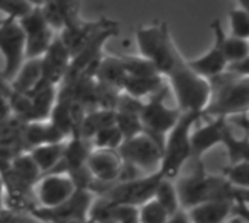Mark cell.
<instances>
[{
	"mask_svg": "<svg viewBox=\"0 0 249 223\" xmlns=\"http://www.w3.org/2000/svg\"><path fill=\"white\" fill-rule=\"evenodd\" d=\"M182 210H190L207 202L236 203L238 190L229 184L223 175H210L198 162L197 171L190 175L178 177L175 181Z\"/></svg>",
	"mask_w": 249,
	"mask_h": 223,
	"instance_id": "6da1fadb",
	"label": "cell"
},
{
	"mask_svg": "<svg viewBox=\"0 0 249 223\" xmlns=\"http://www.w3.org/2000/svg\"><path fill=\"white\" fill-rule=\"evenodd\" d=\"M166 77L182 114H204L212 99V85L207 79L198 76L182 57Z\"/></svg>",
	"mask_w": 249,
	"mask_h": 223,
	"instance_id": "7a4b0ae2",
	"label": "cell"
},
{
	"mask_svg": "<svg viewBox=\"0 0 249 223\" xmlns=\"http://www.w3.org/2000/svg\"><path fill=\"white\" fill-rule=\"evenodd\" d=\"M212 99L203 117H223L249 114V79H239L229 72L210 80Z\"/></svg>",
	"mask_w": 249,
	"mask_h": 223,
	"instance_id": "3957f363",
	"label": "cell"
},
{
	"mask_svg": "<svg viewBox=\"0 0 249 223\" xmlns=\"http://www.w3.org/2000/svg\"><path fill=\"white\" fill-rule=\"evenodd\" d=\"M136 42L140 57L152 61L158 73L163 77L172 72L181 58L165 22L140 26L136 31Z\"/></svg>",
	"mask_w": 249,
	"mask_h": 223,
	"instance_id": "277c9868",
	"label": "cell"
},
{
	"mask_svg": "<svg viewBox=\"0 0 249 223\" xmlns=\"http://www.w3.org/2000/svg\"><path fill=\"white\" fill-rule=\"evenodd\" d=\"M201 117L203 114H193V112L182 114L177 126L165 137L162 162L159 169L160 175L165 180L175 181L179 177L184 164L193 158L191 133L194 126Z\"/></svg>",
	"mask_w": 249,
	"mask_h": 223,
	"instance_id": "5b68a950",
	"label": "cell"
},
{
	"mask_svg": "<svg viewBox=\"0 0 249 223\" xmlns=\"http://www.w3.org/2000/svg\"><path fill=\"white\" fill-rule=\"evenodd\" d=\"M166 91H168V86L162 89L159 93L144 101L142 112H140V120H142L144 133H147L149 136H152L162 145L168 133L177 126V123L179 121L182 115L178 107L172 108L166 105L165 102Z\"/></svg>",
	"mask_w": 249,
	"mask_h": 223,
	"instance_id": "8992f818",
	"label": "cell"
},
{
	"mask_svg": "<svg viewBox=\"0 0 249 223\" xmlns=\"http://www.w3.org/2000/svg\"><path fill=\"white\" fill-rule=\"evenodd\" d=\"M163 145L149 136L147 133H140L128 140H124L118 153L124 164H128L144 172V175L156 174L160 169Z\"/></svg>",
	"mask_w": 249,
	"mask_h": 223,
	"instance_id": "52a82bcc",
	"label": "cell"
},
{
	"mask_svg": "<svg viewBox=\"0 0 249 223\" xmlns=\"http://www.w3.org/2000/svg\"><path fill=\"white\" fill-rule=\"evenodd\" d=\"M0 53L4 60L0 77L10 83L25 61V34L19 20H0Z\"/></svg>",
	"mask_w": 249,
	"mask_h": 223,
	"instance_id": "ba28073f",
	"label": "cell"
},
{
	"mask_svg": "<svg viewBox=\"0 0 249 223\" xmlns=\"http://www.w3.org/2000/svg\"><path fill=\"white\" fill-rule=\"evenodd\" d=\"M162 178L163 177L160 175V172L142 175L131 181L112 184L108 190H105L99 196L109 199L115 204L140 207L142 204L147 203L155 197L156 188L162 181Z\"/></svg>",
	"mask_w": 249,
	"mask_h": 223,
	"instance_id": "9c48e42d",
	"label": "cell"
},
{
	"mask_svg": "<svg viewBox=\"0 0 249 223\" xmlns=\"http://www.w3.org/2000/svg\"><path fill=\"white\" fill-rule=\"evenodd\" d=\"M95 194L89 190H77L67 202L55 209L35 207L29 215L41 223L86 222Z\"/></svg>",
	"mask_w": 249,
	"mask_h": 223,
	"instance_id": "30bf717a",
	"label": "cell"
},
{
	"mask_svg": "<svg viewBox=\"0 0 249 223\" xmlns=\"http://www.w3.org/2000/svg\"><path fill=\"white\" fill-rule=\"evenodd\" d=\"M123 165L124 162L118 150L92 149L86 162V168L89 169L93 178L90 191L95 196H99L105 190H108L112 184H115L120 178Z\"/></svg>",
	"mask_w": 249,
	"mask_h": 223,
	"instance_id": "8fae6325",
	"label": "cell"
},
{
	"mask_svg": "<svg viewBox=\"0 0 249 223\" xmlns=\"http://www.w3.org/2000/svg\"><path fill=\"white\" fill-rule=\"evenodd\" d=\"M19 23L25 34V60L41 58L53 44L55 34L44 19L39 3Z\"/></svg>",
	"mask_w": 249,
	"mask_h": 223,
	"instance_id": "7c38bea8",
	"label": "cell"
},
{
	"mask_svg": "<svg viewBox=\"0 0 249 223\" xmlns=\"http://www.w3.org/2000/svg\"><path fill=\"white\" fill-rule=\"evenodd\" d=\"M77 191L70 175L63 172L42 175L35 186V202L39 209H55Z\"/></svg>",
	"mask_w": 249,
	"mask_h": 223,
	"instance_id": "4fadbf2b",
	"label": "cell"
},
{
	"mask_svg": "<svg viewBox=\"0 0 249 223\" xmlns=\"http://www.w3.org/2000/svg\"><path fill=\"white\" fill-rule=\"evenodd\" d=\"M212 31H213V44L212 48L201 57L194 58L191 61H187L188 66L201 77L207 79L209 82L216 79L217 76H220L222 73L226 72L228 69V61L225 58L223 54V48H222V37L225 34V29L222 26V22L219 19L213 20L210 25Z\"/></svg>",
	"mask_w": 249,
	"mask_h": 223,
	"instance_id": "5bb4252c",
	"label": "cell"
},
{
	"mask_svg": "<svg viewBox=\"0 0 249 223\" xmlns=\"http://www.w3.org/2000/svg\"><path fill=\"white\" fill-rule=\"evenodd\" d=\"M198 121L194 126L193 133H191L193 158L197 162H200L201 158L214 146L223 145V139L228 130L232 127L228 118H223V117H210L201 126H198Z\"/></svg>",
	"mask_w": 249,
	"mask_h": 223,
	"instance_id": "9a60e30c",
	"label": "cell"
},
{
	"mask_svg": "<svg viewBox=\"0 0 249 223\" xmlns=\"http://www.w3.org/2000/svg\"><path fill=\"white\" fill-rule=\"evenodd\" d=\"M41 61H42V72H44V82H48L58 88L63 83L71 63V54L58 35H55L53 44L50 45L47 53L41 57Z\"/></svg>",
	"mask_w": 249,
	"mask_h": 223,
	"instance_id": "2e32d148",
	"label": "cell"
},
{
	"mask_svg": "<svg viewBox=\"0 0 249 223\" xmlns=\"http://www.w3.org/2000/svg\"><path fill=\"white\" fill-rule=\"evenodd\" d=\"M39 7L53 31L61 32L66 26L80 19L79 4L74 1H42Z\"/></svg>",
	"mask_w": 249,
	"mask_h": 223,
	"instance_id": "e0dca14e",
	"label": "cell"
},
{
	"mask_svg": "<svg viewBox=\"0 0 249 223\" xmlns=\"http://www.w3.org/2000/svg\"><path fill=\"white\" fill-rule=\"evenodd\" d=\"M92 143L79 137L73 136L64 143V153L60 167L57 168L55 172H63V174H71L83 167H86L88 158L92 152ZM53 172V174H55Z\"/></svg>",
	"mask_w": 249,
	"mask_h": 223,
	"instance_id": "ac0fdd59",
	"label": "cell"
},
{
	"mask_svg": "<svg viewBox=\"0 0 249 223\" xmlns=\"http://www.w3.org/2000/svg\"><path fill=\"white\" fill-rule=\"evenodd\" d=\"M58 96V88L48 83L42 82L31 95V112H29V120L28 123L34 121H48L50 115L53 112V108L57 102Z\"/></svg>",
	"mask_w": 249,
	"mask_h": 223,
	"instance_id": "d6986e66",
	"label": "cell"
},
{
	"mask_svg": "<svg viewBox=\"0 0 249 223\" xmlns=\"http://www.w3.org/2000/svg\"><path fill=\"white\" fill-rule=\"evenodd\" d=\"M22 140H23L25 149L29 150L41 145L64 143L69 139H66L50 121H34V123L25 124Z\"/></svg>",
	"mask_w": 249,
	"mask_h": 223,
	"instance_id": "ffe728a7",
	"label": "cell"
},
{
	"mask_svg": "<svg viewBox=\"0 0 249 223\" xmlns=\"http://www.w3.org/2000/svg\"><path fill=\"white\" fill-rule=\"evenodd\" d=\"M44 82L42 61L41 58L25 60L15 77L10 80L9 86L12 91L23 95H31Z\"/></svg>",
	"mask_w": 249,
	"mask_h": 223,
	"instance_id": "44dd1931",
	"label": "cell"
},
{
	"mask_svg": "<svg viewBox=\"0 0 249 223\" xmlns=\"http://www.w3.org/2000/svg\"><path fill=\"white\" fill-rule=\"evenodd\" d=\"M233 202H207L185 210L191 223H223L235 212Z\"/></svg>",
	"mask_w": 249,
	"mask_h": 223,
	"instance_id": "7402d4cb",
	"label": "cell"
},
{
	"mask_svg": "<svg viewBox=\"0 0 249 223\" xmlns=\"http://www.w3.org/2000/svg\"><path fill=\"white\" fill-rule=\"evenodd\" d=\"M95 79L98 83L104 86L123 91V85L127 79L123 57L104 56L95 70Z\"/></svg>",
	"mask_w": 249,
	"mask_h": 223,
	"instance_id": "603a6c76",
	"label": "cell"
},
{
	"mask_svg": "<svg viewBox=\"0 0 249 223\" xmlns=\"http://www.w3.org/2000/svg\"><path fill=\"white\" fill-rule=\"evenodd\" d=\"M64 143L41 145V146H36V148H32L28 150L42 175L53 174L57 171V168L60 167L61 159H63Z\"/></svg>",
	"mask_w": 249,
	"mask_h": 223,
	"instance_id": "cb8c5ba5",
	"label": "cell"
},
{
	"mask_svg": "<svg viewBox=\"0 0 249 223\" xmlns=\"http://www.w3.org/2000/svg\"><path fill=\"white\" fill-rule=\"evenodd\" d=\"M166 88V83L163 80V76H152V77H128L125 79L123 85L124 93H127L131 98H136L139 101H143L144 98H150L156 93H159L162 89Z\"/></svg>",
	"mask_w": 249,
	"mask_h": 223,
	"instance_id": "d4e9b609",
	"label": "cell"
},
{
	"mask_svg": "<svg viewBox=\"0 0 249 223\" xmlns=\"http://www.w3.org/2000/svg\"><path fill=\"white\" fill-rule=\"evenodd\" d=\"M115 123V111L111 110H92L88 111L80 123L77 136L90 142L98 131Z\"/></svg>",
	"mask_w": 249,
	"mask_h": 223,
	"instance_id": "484cf974",
	"label": "cell"
},
{
	"mask_svg": "<svg viewBox=\"0 0 249 223\" xmlns=\"http://www.w3.org/2000/svg\"><path fill=\"white\" fill-rule=\"evenodd\" d=\"M9 171L16 177L19 178L20 181L26 183L28 186H32L35 187L36 183L41 180L42 174L39 172L38 167L35 165L34 159L31 158L29 152H22L19 155H16L12 162H10V168Z\"/></svg>",
	"mask_w": 249,
	"mask_h": 223,
	"instance_id": "4316f807",
	"label": "cell"
},
{
	"mask_svg": "<svg viewBox=\"0 0 249 223\" xmlns=\"http://www.w3.org/2000/svg\"><path fill=\"white\" fill-rule=\"evenodd\" d=\"M153 199L168 212V215L171 218L182 210L181 203H179V197H178V191L175 187V181H172V180L162 178V181L159 183V186L156 188Z\"/></svg>",
	"mask_w": 249,
	"mask_h": 223,
	"instance_id": "83f0119b",
	"label": "cell"
},
{
	"mask_svg": "<svg viewBox=\"0 0 249 223\" xmlns=\"http://www.w3.org/2000/svg\"><path fill=\"white\" fill-rule=\"evenodd\" d=\"M223 146L228 149L229 161L231 164H238V162H249V137L244 136L238 139L232 129L228 130L225 139H223Z\"/></svg>",
	"mask_w": 249,
	"mask_h": 223,
	"instance_id": "f1b7e54d",
	"label": "cell"
},
{
	"mask_svg": "<svg viewBox=\"0 0 249 223\" xmlns=\"http://www.w3.org/2000/svg\"><path fill=\"white\" fill-rule=\"evenodd\" d=\"M222 48H223V54L228 61V66L249 56V41L228 35L226 32L222 37Z\"/></svg>",
	"mask_w": 249,
	"mask_h": 223,
	"instance_id": "f546056e",
	"label": "cell"
},
{
	"mask_svg": "<svg viewBox=\"0 0 249 223\" xmlns=\"http://www.w3.org/2000/svg\"><path fill=\"white\" fill-rule=\"evenodd\" d=\"M93 149H108V150H118L121 145L124 143V137L118 127L114 124L102 129L95 134V137L90 140Z\"/></svg>",
	"mask_w": 249,
	"mask_h": 223,
	"instance_id": "4dcf8cb0",
	"label": "cell"
},
{
	"mask_svg": "<svg viewBox=\"0 0 249 223\" xmlns=\"http://www.w3.org/2000/svg\"><path fill=\"white\" fill-rule=\"evenodd\" d=\"M229 25L232 37L249 41V12L239 3L229 12Z\"/></svg>",
	"mask_w": 249,
	"mask_h": 223,
	"instance_id": "1f68e13d",
	"label": "cell"
},
{
	"mask_svg": "<svg viewBox=\"0 0 249 223\" xmlns=\"http://www.w3.org/2000/svg\"><path fill=\"white\" fill-rule=\"evenodd\" d=\"M123 61L128 77H152L159 74L153 63L140 56L123 57Z\"/></svg>",
	"mask_w": 249,
	"mask_h": 223,
	"instance_id": "d6a6232c",
	"label": "cell"
},
{
	"mask_svg": "<svg viewBox=\"0 0 249 223\" xmlns=\"http://www.w3.org/2000/svg\"><path fill=\"white\" fill-rule=\"evenodd\" d=\"M115 126L121 131L124 140H128L134 136L143 133V124L139 114L130 112H115Z\"/></svg>",
	"mask_w": 249,
	"mask_h": 223,
	"instance_id": "836d02e7",
	"label": "cell"
},
{
	"mask_svg": "<svg viewBox=\"0 0 249 223\" xmlns=\"http://www.w3.org/2000/svg\"><path fill=\"white\" fill-rule=\"evenodd\" d=\"M223 177L232 187L249 191V162L229 164V167L223 169Z\"/></svg>",
	"mask_w": 249,
	"mask_h": 223,
	"instance_id": "e575fe53",
	"label": "cell"
},
{
	"mask_svg": "<svg viewBox=\"0 0 249 223\" xmlns=\"http://www.w3.org/2000/svg\"><path fill=\"white\" fill-rule=\"evenodd\" d=\"M169 219L168 212L155 199L139 207V223H168Z\"/></svg>",
	"mask_w": 249,
	"mask_h": 223,
	"instance_id": "d590c367",
	"label": "cell"
},
{
	"mask_svg": "<svg viewBox=\"0 0 249 223\" xmlns=\"http://www.w3.org/2000/svg\"><path fill=\"white\" fill-rule=\"evenodd\" d=\"M36 3L34 1H7V0H1L0 1V13H3L4 19H13V20H20L22 18H25L29 12H32V9L35 7Z\"/></svg>",
	"mask_w": 249,
	"mask_h": 223,
	"instance_id": "8d00e7d4",
	"label": "cell"
},
{
	"mask_svg": "<svg viewBox=\"0 0 249 223\" xmlns=\"http://www.w3.org/2000/svg\"><path fill=\"white\" fill-rule=\"evenodd\" d=\"M114 223H139V207L117 204Z\"/></svg>",
	"mask_w": 249,
	"mask_h": 223,
	"instance_id": "74e56055",
	"label": "cell"
},
{
	"mask_svg": "<svg viewBox=\"0 0 249 223\" xmlns=\"http://www.w3.org/2000/svg\"><path fill=\"white\" fill-rule=\"evenodd\" d=\"M226 72H229L231 74H233L235 77L239 79H249V56L228 66Z\"/></svg>",
	"mask_w": 249,
	"mask_h": 223,
	"instance_id": "f35d334b",
	"label": "cell"
},
{
	"mask_svg": "<svg viewBox=\"0 0 249 223\" xmlns=\"http://www.w3.org/2000/svg\"><path fill=\"white\" fill-rule=\"evenodd\" d=\"M29 219V215L18 213L9 209H3L0 212V223H26Z\"/></svg>",
	"mask_w": 249,
	"mask_h": 223,
	"instance_id": "ab89813d",
	"label": "cell"
},
{
	"mask_svg": "<svg viewBox=\"0 0 249 223\" xmlns=\"http://www.w3.org/2000/svg\"><path fill=\"white\" fill-rule=\"evenodd\" d=\"M3 83H6V82H3V80L0 82V121L7 118L9 115H12L9 99H7V86H3Z\"/></svg>",
	"mask_w": 249,
	"mask_h": 223,
	"instance_id": "60d3db41",
	"label": "cell"
},
{
	"mask_svg": "<svg viewBox=\"0 0 249 223\" xmlns=\"http://www.w3.org/2000/svg\"><path fill=\"white\" fill-rule=\"evenodd\" d=\"M229 124L231 126H236L239 127L241 130H244L245 136L249 137V115L248 114H242V115H235V117H231L228 118Z\"/></svg>",
	"mask_w": 249,
	"mask_h": 223,
	"instance_id": "b9f144b4",
	"label": "cell"
},
{
	"mask_svg": "<svg viewBox=\"0 0 249 223\" xmlns=\"http://www.w3.org/2000/svg\"><path fill=\"white\" fill-rule=\"evenodd\" d=\"M168 223H191V222H190V218H188L187 212H185V210H181V212H178L175 216H172Z\"/></svg>",
	"mask_w": 249,
	"mask_h": 223,
	"instance_id": "7bdbcfd3",
	"label": "cell"
},
{
	"mask_svg": "<svg viewBox=\"0 0 249 223\" xmlns=\"http://www.w3.org/2000/svg\"><path fill=\"white\" fill-rule=\"evenodd\" d=\"M10 162H12V161H9V159H6L4 156H1V155H0V177L9 171V168H10Z\"/></svg>",
	"mask_w": 249,
	"mask_h": 223,
	"instance_id": "ee69618b",
	"label": "cell"
},
{
	"mask_svg": "<svg viewBox=\"0 0 249 223\" xmlns=\"http://www.w3.org/2000/svg\"><path fill=\"white\" fill-rule=\"evenodd\" d=\"M0 199H4V186H3V178L0 177Z\"/></svg>",
	"mask_w": 249,
	"mask_h": 223,
	"instance_id": "f6af8a7d",
	"label": "cell"
},
{
	"mask_svg": "<svg viewBox=\"0 0 249 223\" xmlns=\"http://www.w3.org/2000/svg\"><path fill=\"white\" fill-rule=\"evenodd\" d=\"M238 3H239L242 7H245V9L249 12V0H242V1H238Z\"/></svg>",
	"mask_w": 249,
	"mask_h": 223,
	"instance_id": "bcb514c9",
	"label": "cell"
},
{
	"mask_svg": "<svg viewBox=\"0 0 249 223\" xmlns=\"http://www.w3.org/2000/svg\"><path fill=\"white\" fill-rule=\"evenodd\" d=\"M55 223H80V222H55ZM85 223V222H83Z\"/></svg>",
	"mask_w": 249,
	"mask_h": 223,
	"instance_id": "7dc6e473",
	"label": "cell"
},
{
	"mask_svg": "<svg viewBox=\"0 0 249 223\" xmlns=\"http://www.w3.org/2000/svg\"><path fill=\"white\" fill-rule=\"evenodd\" d=\"M85 223H98V222H93V221H86Z\"/></svg>",
	"mask_w": 249,
	"mask_h": 223,
	"instance_id": "c3c4849f",
	"label": "cell"
}]
</instances>
